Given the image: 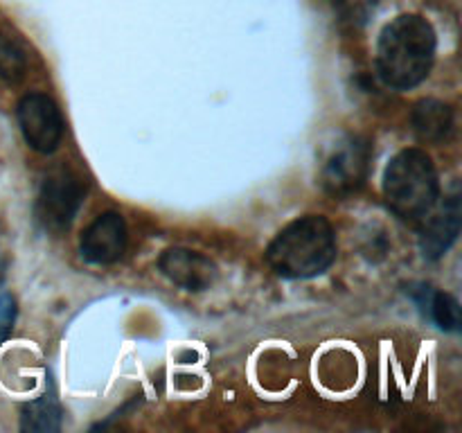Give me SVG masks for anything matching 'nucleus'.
<instances>
[{"label":"nucleus","mask_w":462,"mask_h":433,"mask_svg":"<svg viewBox=\"0 0 462 433\" xmlns=\"http://www.w3.org/2000/svg\"><path fill=\"white\" fill-rule=\"evenodd\" d=\"M436 45V30L427 18L420 14H402L379 34V77L395 90L415 88L431 72Z\"/></svg>","instance_id":"obj_1"},{"label":"nucleus","mask_w":462,"mask_h":433,"mask_svg":"<svg viewBox=\"0 0 462 433\" xmlns=\"http://www.w3.org/2000/svg\"><path fill=\"white\" fill-rule=\"evenodd\" d=\"M337 260V233L320 215L284 226L266 248V262L282 278L307 280L325 273Z\"/></svg>","instance_id":"obj_2"},{"label":"nucleus","mask_w":462,"mask_h":433,"mask_svg":"<svg viewBox=\"0 0 462 433\" xmlns=\"http://www.w3.org/2000/svg\"><path fill=\"white\" fill-rule=\"evenodd\" d=\"M383 194L400 219L420 224L440 197V180L431 156L422 149H402L383 171Z\"/></svg>","instance_id":"obj_3"},{"label":"nucleus","mask_w":462,"mask_h":433,"mask_svg":"<svg viewBox=\"0 0 462 433\" xmlns=\"http://www.w3.org/2000/svg\"><path fill=\"white\" fill-rule=\"evenodd\" d=\"M373 144L364 135H346L332 147L320 165V185L332 197L343 198L359 192L370 174Z\"/></svg>","instance_id":"obj_4"},{"label":"nucleus","mask_w":462,"mask_h":433,"mask_svg":"<svg viewBox=\"0 0 462 433\" xmlns=\"http://www.w3.org/2000/svg\"><path fill=\"white\" fill-rule=\"evenodd\" d=\"M86 197V185L70 170H57L41 183L36 197V221L48 233H63L70 228Z\"/></svg>","instance_id":"obj_5"},{"label":"nucleus","mask_w":462,"mask_h":433,"mask_svg":"<svg viewBox=\"0 0 462 433\" xmlns=\"http://www.w3.org/2000/svg\"><path fill=\"white\" fill-rule=\"evenodd\" d=\"M18 124L27 144L39 153H52L61 144L63 117L57 102L45 93H30L18 102Z\"/></svg>","instance_id":"obj_6"},{"label":"nucleus","mask_w":462,"mask_h":433,"mask_svg":"<svg viewBox=\"0 0 462 433\" xmlns=\"http://www.w3.org/2000/svg\"><path fill=\"white\" fill-rule=\"evenodd\" d=\"M126 224L117 212H104L81 233V257L90 264H113L126 251Z\"/></svg>","instance_id":"obj_7"},{"label":"nucleus","mask_w":462,"mask_h":433,"mask_svg":"<svg viewBox=\"0 0 462 433\" xmlns=\"http://www.w3.org/2000/svg\"><path fill=\"white\" fill-rule=\"evenodd\" d=\"M460 194L454 192L440 207L433 206V210L420 221V251L427 260H440L454 246L460 235Z\"/></svg>","instance_id":"obj_8"},{"label":"nucleus","mask_w":462,"mask_h":433,"mask_svg":"<svg viewBox=\"0 0 462 433\" xmlns=\"http://www.w3.org/2000/svg\"><path fill=\"white\" fill-rule=\"evenodd\" d=\"M162 273L185 291H206L217 278V266L203 253L189 248H170L158 260Z\"/></svg>","instance_id":"obj_9"},{"label":"nucleus","mask_w":462,"mask_h":433,"mask_svg":"<svg viewBox=\"0 0 462 433\" xmlns=\"http://www.w3.org/2000/svg\"><path fill=\"white\" fill-rule=\"evenodd\" d=\"M413 131L422 143L440 144L445 140L451 138L454 134V111H451L449 104L440 102V99H422V102L415 104L413 115Z\"/></svg>","instance_id":"obj_10"},{"label":"nucleus","mask_w":462,"mask_h":433,"mask_svg":"<svg viewBox=\"0 0 462 433\" xmlns=\"http://www.w3.org/2000/svg\"><path fill=\"white\" fill-rule=\"evenodd\" d=\"M61 404H59L54 392H45L39 400L27 401L21 410V428L23 431L54 433L61 428Z\"/></svg>","instance_id":"obj_11"},{"label":"nucleus","mask_w":462,"mask_h":433,"mask_svg":"<svg viewBox=\"0 0 462 433\" xmlns=\"http://www.w3.org/2000/svg\"><path fill=\"white\" fill-rule=\"evenodd\" d=\"M420 305L429 311L438 327L445 332H458L460 327V302L456 300L451 293L445 291H431V287H420Z\"/></svg>","instance_id":"obj_12"},{"label":"nucleus","mask_w":462,"mask_h":433,"mask_svg":"<svg viewBox=\"0 0 462 433\" xmlns=\"http://www.w3.org/2000/svg\"><path fill=\"white\" fill-rule=\"evenodd\" d=\"M25 52L12 39L0 34V79L7 81V84H16L25 77Z\"/></svg>","instance_id":"obj_13"},{"label":"nucleus","mask_w":462,"mask_h":433,"mask_svg":"<svg viewBox=\"0 0 462 433\" xmlns=\"http://www.w3.org/2000/svg\"><path fill=\"white\" fill-rule=\"evenodd\" d=\"M16 320V300L3 284V264H0V343L12 334Z\"/></svg>","instance_id":"obj_14"}]
</instances>
